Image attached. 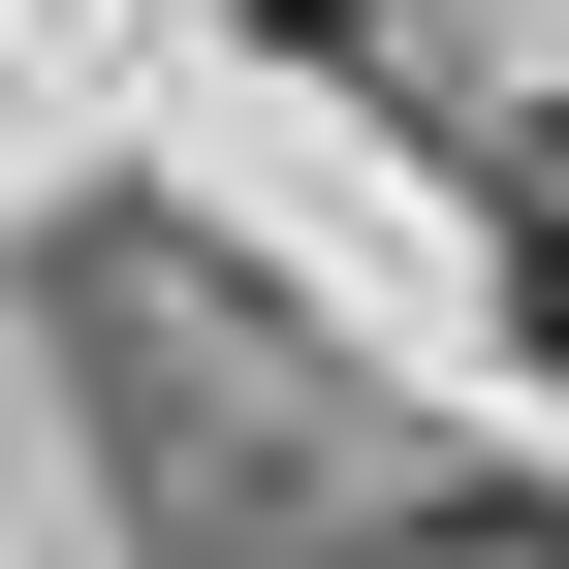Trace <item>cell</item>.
<instances>
[{"instance_id":"cell-2","label":"cell","mask_w":569,"mask_h":569,"mask_svg":"<svg viewBox=\"0 0 569 569\" xmlns=\"http://www.w3.org/2000/svg\"><path fill=\"white\" fill-rule=\"evenodd\" d=\"M507 317H538V380H569V190H538V253H507Z\"/></svg>"},{"instance_id":"cell-1","label":"cell","mask_w":569,"mask_h":569,"mask_svg":"<svg viewBox=\"0 0 569 569\" xmlns=\"http://www.w3.org/2000/svg\"><path fill=\"white\" fill-rule=\"evenodd\" d=\"M348 569H569V507H507V475H443V507H380Z\"/></svg>"}]
</instances>
